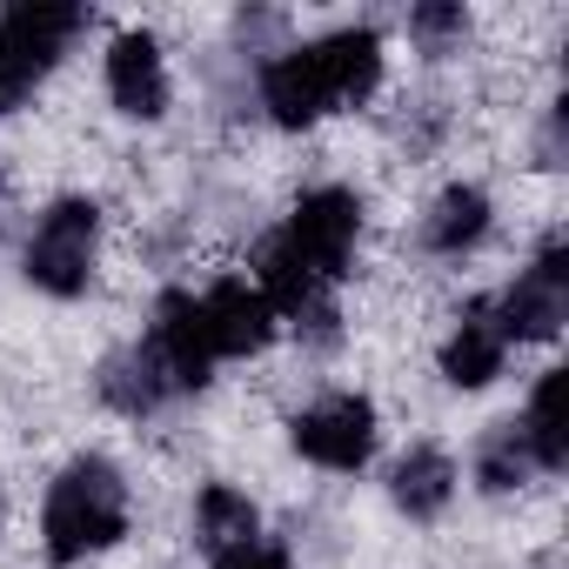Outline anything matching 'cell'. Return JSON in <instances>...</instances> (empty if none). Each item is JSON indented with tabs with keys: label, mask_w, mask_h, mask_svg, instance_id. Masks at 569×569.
Instances as JSON below:
<instances>
[{
	"label": "cell",
	"mask_w": 569,
	"mask_h": 569,
	"mask_svg": "<svg viewBox=\"0 0 569 569\" xmlns=\"http://www.w3.org/2000/svg\"><path fill=\"white\" fill-rule=\"evenodd\" d=\"M382 81V41L369 28H342L316 48H296V54H274L261 68V101L281 128H309L336 108H356L369 101Z\"/></svg>",
	"instance_id": "6da1fadb"
},
{
	"label": "cell",
	"mask_w": 569,
	"mask_h": 569,
	"mask_svg": "<svg viewBox=\"0 0 569 569\" xmlns=\"http://www.w3.org/2000/svg\"><path fill=\"white\" fill-rule=\"evenodd\" d=\"M41 536L54 562H81L108 542L128 536V482L108 456H81L54 476L48 509H41Z\"/></svg>",
	"instance_id": "7a4b0ae2"
},
{
	"label": "cell",
	"mask_w": 569,
	"mask_h": 569,
	"mask_svg": "<svg viewBox=\"0 0 569 569\" xmlns=\"http://www.w3.org/2000/svg\"><path fill=\"white\" fill-rule=\"evenodd\" d=\"M94 248H101V208L68 194L41 214L34 241H28V281L48 296H81L94 281Z\"/></svg>",
	"instance_id": "3957f363"
},
{
	"label": "cell",
	"mask_w": 569,
	"mask_h": 569,
	"mask_svg": "<svg viewBox=\"0 0 569 569\" xmlns=\"http://www.w3.org/2000/svg\"><path fill=\"white\" fill-rule=\"evenodd\" d=\"M496 322L509 342H549L569 322V248H562V234H549L542 254L516 274V289L496 296Z\"/></svg>",
	"instance_id": "277c9868"
},
{
	"label": "cell",
	"mask_w": 569,
	"mask_h": 569,
	"mask_svg": "<svg viewBox=\"0 0 569 569\" xmlns=\"http://www.w3.org/2000/svg\"><path fill=\"white\" fill-rule=\"evenodd\" d=\"M356 234H362V201L349 188H316L296 201L281 241L296 248L302 268H316L322 281H342L349 274V254H356Z\"/></svg>",
	"instance_id": "5b68a950"
},
{
	"label": "cell",
	"mask_w": 569,
	"mask_h": 569,
	"mask_svg": "<svg viewBox=\"0 0 569 569\" xmlns=\"http://www.w3.org/2000/svg\"><path fill=\"white\" fill-rule=\"evenodd\" d=\"M296 449L322 469H362L376 456V409L369 396H322L296 416Z\"/></svg>",
	"instance_id": "8992f818"
},
{
	"label": "cell",
	"mask_w": 569,
	"mask_h": 569,
	"mask_svg": "<svg viewBox=\"0 0 569 569\" xmlns=\"http://www.w3.org/2000/svg\"><path fill=\"white\" fill-rule=\"evenodd\" d=\"M88 28V14L81 8H68V0H28V8H0V48H8V61L28 74V81H41L61 54H68V41Z\"/></svg>",
	"instance_id": "52a82bcc"
},
{
	"label": "cell",
	"mask_w": 569,
	"mask_h": 569,
	"mask_svg": "<svg viewBox=\"0 0 569 569\" xmlns=\"http://www.w3.org/2000/svg\"><path fill=\"white\" fill-rule=\"evenodd\" d=\"M141 342L161 356L174 389H201L214 376V349H208V329H201V296H188V289H168L154 302V322H148Z\"/></svg>",
	"instance_id": "ba28073f"
},
{
	"label": "cell",
	"mask_w": 569,
	"mask_h": 569,
	"mask_svg": "<svg viewBox=\"0 0 569 569\" xmlns=\"http://www.w3.org/2000/svg\"><path fill=\"white\" fill-rule=\"evenodd\" d=\"M201 329H208L214 362H221V356H254V349L274 336V309L261 302L254 281L228 274V281H214V289L201 296Z\"/></svg>",
	"instance_id": "9c48e42d"
},
{
	"label": "cell",
	"mask_w": 569,
	"mask_h": 569,
	"mask_svg": "<svg viewBox=\"0 0 569 569\" xmlns=\"http://www.w3.org/2000/svg\"><path fill=\"white\" fill-rule=\"evenodd\" d=\"M108 94L134 121H161L168 114V68H161L154 34H121L114 41V54H108Z\"/></svg>",
	"instance_id": "30bf717a"
},
{
	"label": "cell",
	"mask_w": 569,
	"mask_h": 569,
	"mask_svg": "<svg viewBox=\"0 0 569 569\" xmlns=\"http://www.w3.org/2000/svg\"><path fill=\"white\" fill-rule=\"evenodd\" d=\"M502 356H509V336H502V322H496V302H469V309L456 316L449 342H442V376H449L456 389H482V382L502 376Z\"/></svg>",
	"instance_id": "8fae6325"
},
{
	"label": "cell",
	"mask_w": 569,
	"mask_h": 569,
	"mask_svg": "<svg viewBox=\"0 0 569 569\" xmlns=\"http://www.w3.org/2000/svg\"><path fill=\"white\" fill-rule=\"evenodd\" d=\"M389 496H396V509H402V516L429 522V516H442V509H449V496H456V462H449L436 442H422V449H409V456L396 462Z\"/></svg>",
	"instance_id": "7c38bea8"
},
{
	"label": "cell",
	"mask_w": 569,
	"mask_h": 569,
	"mask_svg": "<svg viewBox=\"0 0 569 569\" xmlns=\"http://www.w3.org/2000/svg\"><path fill=\"white\" fill-rule=\"evenodd\" d=\"M101 396H108L121 416H148V409H161V402L174 396V382H168L161 356H154L148 342H134V349L108 356V369H101Z\"/></svg>",
	"instance_id": "4fadbf2b"
},
{
	"label": "cell",
	"mask_w": 569,
	"mask_h": 569,
	"mask_svg": "<svg viewBox=\"0 0 569 569\" xmlns=\"http://www.w3.org/2000/svg\"><path fill=\"white\" fill-rule=\"evenodd\" d=\"M482 234H489V194L469 188V181L442 188L436 208H429V221H422V241H429L436 254H462V248H476Z\"/></svg>",
	"instance_id": "5bb4252c"
},
{
	"label": "cell",
	"mask_w": 569,
	"mask_h": 569,
	"mask_svg": "<svg viewBox=\"0 0 569 569\" xmlns=\"http://www.w3.org/2000/svg\"><path fill=\"white\" fill-rule=\"evenodd\" d=\"M562 396H569V376L549 369V376L536 382L522 422H516L522 442H529V456H536V469H562V462H569V416H562Z\"/></svg>",
	"instance_id": "9a60e30c"
},
{
	"label": "cell",
	"mask_w": 569,
	"mask_h": 569,
	"mask_svg": "<svg viewBox=\"0 0 569 569\" xmlns=\"http://www.w3.org/2000/svg\"><path fill=\"white\" fill-rule=\"evenodd\" d=\"M194 536H201V549H208V556H221V549H234V542L261 536V516H254V502H248V496H234L228 482H208V489H201V502H194Z\"/></svg>",
	"instance_id": "2e32d148"
},
{
	"label": "cell",
	"mask_w": 569,
	"mask_h": 569,
	"mask_svg": "<svg viewBox=\"0 0 569 569\" xmlns=\"http://www.w3.org/2000/svg\"><path fill=\"white\" fill-rule=\"evenodd\" d=\"M529 469H536V456H529L522 429H516V422H496V429L482 436V449H476V482H482V489H516Z\"/></svg>",
	"instance_id": "e0dca14e"
},
{
	"label": "cell",
	"mask_w": 569,
	"mask_h": 569,
	"mask_svg": "<svg viewBox=\"0 0 569 569\" xmlns=\"http://www.w3.org/2000/svg\"><path fill=\"white\" fill-rule=\"evenodd\" d=\"M462 28H469V21H462V8H416V14H409V34H416L429 54H442Z\"/></svg>",
	"instance_id": "ac0fdd59"
},
{
	"label": "cell",
	"mask_w": 569,
	"mask_h": 569,
	"mask_svg": "<svg viewBox=\"0 0 569 569\" xmlns=\"http://www.w3.org/2000/svg\"><path fill=\"white\" fill-rule=\"evenodd\" d=\"M214 569H289V549L268 542V536H248V542L221 549V556H214Z\"/></svg>",
	"instance_id": "d6986e66"
},
{
	"label": "cell",
	"mask_w": 569,
	"mask_h": 569,
	"mask_svg": "<svg viewBox=\"0 0 569 569\" xmlns=\"http://www.w3.org/2000/svg\"><path fill=\"white\" fill-rule=\"evenodd\" d=\"M28 88H34V81H28L14 61H8V48H0V114H14V108L28 101Z\"/></svg>",
	"instance_id": "ffe728a7"
}]
</instances>
